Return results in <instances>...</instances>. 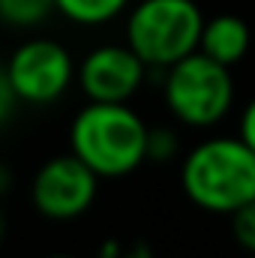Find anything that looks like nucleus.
<instances>
[{
    "label": "nucleus",
    "instance_id": "nucleus-16",
    "mask_svg": "<svg viewBox=\"0 0 255 258\" xmlns=\"http://www.w3.org/2000/svg\"><path fill=\"white\" fill-rule=\"evenodd\" d=\"M45 258H75V255H66V252H51V255H45Z\"/></svg>",
    "mask_w": 255,
    "mask_h": 258
},
{
    "label": "nucleus",
    "instance_id": "nucleus-2",
    "mask_svg": "<svg viewBox=\"0 0 255 258\" xmlns=\"http://www.w3.org/2000/svg\"><path fill=\"white\" fill-rule=\"evenodd\" d=\"M180 189L198 210L228 216L255 198V153L240 135H207L180 159Z\"/></svg>",
    "mask_w": 255,
    "mask_h": 258
},
{
    "label": "nucleus",
    "instance_id": "nucleus-12",
    "mask_svg": "<svg viewBox=\"0 0 255 258\" xmlns=\"http://www.w3.org/2000/svg\"><path fill=\"white\" fill-rule=\"evenodd\" d=\"M228 219H231L228 228H231L234 243L255 255V198L246 201L243 207H237L234 213H228Z\"/></svg>",
    "mask_w": 255,
    "mask_h": 258
},
{
    "label": "nucleus",
    "instance_id": "nucleus-8",
    "mask_svg": "<svg viewBox=\"0 0 255 258\" xmlns=\"http://www.w3.org/2000/svg\"><path fill=\"white\" fill-rule=\"evenodd\" d=\"M198 51L207 54L216 63L234 69V66L243 63L249 57V51H252V24L240 12L204 15Z\"/></svg>",
    "mask_w": 255,
    "mask_h": 258
},
{
    "label": "nucleus",
    "instance_id": "nucleus-14",
    "mask_svg": "<svg viewBox=\"0 0 255 258\" xmlns=\"http://www.w3.org/2000/svg\"><path fill=\"white\" fill-rule=\"evenodd\" d=\"M15 105H18V99H15L12 84H9V78H6V72H3V66H0V123H6V120L12 117Z\"/></svg>",
    "mask_w": 255,
    "mask_h": 258
},
{
    "label": "nucleus",
    "instance_id": "nucleus-6",
    "mask_svg": "<svg viewBox=\"0 0 255 258\" xmlns=\"http://www.w3.org/2000/svg\"><path fill=\"white\" fill-rule=\"evenodd\" d=\"M99 195V177L72 153L48 156L30 180V204L48 222L81 219Z\"/></svg>",
    "mask_w": 255,
    "mask_h": 258
},
{
    "label": "nucleus",
    "instance_id": "nucleus-13",
    "mask_svg": "<svg viewBox=\"0 0 255 258\" xmlns=\"http://www.w3.org/2000/svg\"><path fill=\"white\" fill-rule=\"evenodd\" d=\"M237 135H240V141L255 153V96H249L246 105L240 108V117H237Z\"/></svg>",
    "mask_w": 255,
    "mask_h": 258
},
{
    "label": "nucleus",
    "instance_id": "nucleus-11",
    "mask_svg": "<svg viewBox=\"0 0 255 258\" xmlns=\"http://www.w3.org/2000/svg\"><path fill=\"white\" fill-rule=\"evenodd\" d=\"M180 153L177 132L171 126H150L147 129V162H168Z\"/></svg>",
    "mask_w": 255,
    "mask_h": 258
},
{
    "label": "nucleus",
    "instance_id": "nucleus-7",
    "mask_svg": "<svg viewBox=\"0 0 255 258\" xmlns=\"http://www.w3.org/2000/svg\"><path fill=\"white\" fill-rule=\"evenodd\" d=\"M147 72L150 69L126 42H102L75 63V81L90 102H132Z\"/></svg>",
    "mask_w": 255,
    "mask_h": 258
},
{
    "label": "nucleus",
    "instance_id": "nucleus-15",
    "mask_svg": "<svg viewBox=\"0 0 255 258\" xmlns=\"http://www.w3.org/2000/svg\"><path fill=\"white\" fill-rule=\"evenodd\" d=\"M3 234H6V213H3V204H0V240H3Z\"/></svg>",
    "mask_w": 255,
    "mask_h": 258
},
{
    "label": "nucleus",
    "instance_id": "nucleus-9",
    "mask_svg": "<svg viewBox=\"0 0 255 258\" xmlns=\"http://www.w3.org/2000/svg\"><path fill=\"white\" fill-rule=\"evenodd\" d=\"M132 0H54L57 15L78 27H102L120 18Z\"/></svg>",
    "mask_w": 255,
    "mask_h": 258
},
{
    "label": "nucleus",
    "instance_id": "nucleus-4",
    "mask_svg": "<svg viewBox=\"0 0 255 258\" xmlns=\"http://www.w3.org/2000/svg\"><path fill=\"white\" fill-rule=\"evenodd\" d=\"M204 9L198 0H135L126 9L123 42L147 69H168L198 51Z\"/></svg>",
    "mask_w": 255,
    "mask_h": 258
},
{
    "label": "nucleus",
    "instance_id": "nucleus-5",
    "mask_svg": "<svg viewBox=\"0 0 255 258\" xmlns=\"http://www.w3.org/2000/svg\"><path fill=\"white\" fill-rule=\"evenodd\" d=\"M3 72L18 102L42 108L60 102L75 84V57L54 36H27L9 51Z\"/></svg>",
    "mask_w": 255,
    "mask_h": 258
},
{
    "label": "nucleus",
    "instance_id": "nucleus-1",
    "mask_svg": "<svg viewBox=\"0 0 255 258\" xmlns=\"http://www.w3.org/2000/svg\"><path fill=\"white\" fill-rule=\"evenodd\" d=\"M147 129L129 102L87 99L69 123V150L99 180H123L147 162Z\"/></svg>",
    "mask_w": 255,
    "mask_h": 258
},
{
    "label": "nucleus",
    "instance_id": "nucleus-10",
    "mask_svg": "<svg viewBox=\"0 0 255 258\" xmlns=\"http://www.w3.org/2000/svg\"><path fill=\"white\" fill-rule=\"evenodd\" d=\"M51 15H57L54 0H0V24L15 30L42 27Z\"/></svg>",
    "mask_w": 255,
    "mask_h": 258
},
{
    "label": "nucleus",
    "instance_id": "nucleus-3",
    "mask_svg": "<svg viewBox=\"0 0 255 258\" xmlns=\"http://www.w3.org/2000/svg\"><path fill=\"white\" fill-rule=\"evenodd\" d=\"M237 99L234 69L192 51L162 69V105L177 126L213 129L219 126Z\"/></svg>",
    "mask_w": 255,
    "mask_h": 258
}]
</instances>
